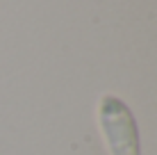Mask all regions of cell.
Returning a JSON list of instances; mask_svg holds the SVG:
<instances>
[{
  "label": "cell",
  "instance_id": "6da1fadb",
  "mask_svg": "<svg viewBox=\"0 0 157 155\" xmlns=\"http://www.w3.org/2000/svg\"><path fill=\"white\" fill-rule=\"evenodd\" d=\"M98 123L109 155H141L137 119L118 96L105 94L98 103Z\"/></svg>",
  "mask_w": 157,
  "mask_h": 155
}]
</instances>
